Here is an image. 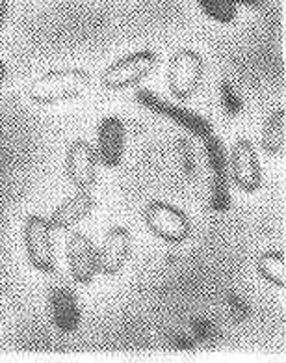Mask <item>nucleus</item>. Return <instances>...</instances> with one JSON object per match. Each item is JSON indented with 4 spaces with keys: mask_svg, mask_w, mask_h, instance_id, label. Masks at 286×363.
<instances>
[{
    "mask_svg": "<svg viewBox=\"0 0 286 363\" xmlns=\"http://www.w3.org/2000/svg\"><path fill=\"white\" fill-rule=\"evenodd\" d=\"M91 77L84 69H58L45 73L30 86L28 97L35 105H56L84 94Z\"/></svg>",
    "mask_w": 286,
    "mask_h": 363,
    "instance_id": "nucleus-1",
    "label": "nucleus"
},
{
    "mask_svg": "<svg viewBox=\"0 0 286 363\" xmlns=\"http://www.w3.org/2000/svg\"><path fill=\"white\" fill-rule=\"evenodd\" d=\"M49 220L41 218L38 214L28 216L25 222V248L30 264L43 274H52L56 270L55 246L50 235Z\"/></svg>",
    "mask_w": 286,
    "mask_h": 363,
    "instance_id": "nucleus-2",
    "label": "nucleus"
},
{
    "mask_svg": "<svg viewBox=\"0 0 286 363\" xmlns=\"http://www.w3.org/2000/svg\"><path fill=\"white\" fill-rule=\"evenodd\" d=\"M156 55L151 50H139L134 55L125 56L121 60L114 62L103 73V86L106 90H125L136 84L156 67Z\"/></svg>",
    "mask_w": 286,
    "mask_h": 363,
    "instance_id": "nucleus-3",
    "label": "nucleus"
},
{
    "mask_svg": "<svg viewBox=\"0 0 286 363\" xmlns=\"http://www.w3.org/2000/svg\"><path fill=\"white\" fill-rule=\"evenodd\" d=\"M147 228L166 242L178 244L190 235V220L186 214L164 201H151L145 209Z\"/></svg>",
    "mask_w": 286,
    "mask_h": 363,
    "instance_id": "nucleus-4",
    "label": "nucleus"
},
{
    "mask_svg": "<svg viewBox=\"0 0 286 363\" xmlns=\"http://www.w3.org/2000/svg\"><path fill=\"white\" fill-rule=\"evenodd\" d=\"M202 73H205V64L195 50H178L169 65V90L177 99L192 97L201 84Z\"/></svg>",
    "mask_w": 286,
    "mask_h": 363,
    "instance_id": "nucleus-5",
    "label": "nucleus"
},
{
    "mask_svg": "<svg viewBox=\"0 0 286 363\" xmlns=\"http://www.w3.org/2000/svg\"><path fill=\"white\" fill-rule=\"evenodd\" d=\"M136 101L139 105L145 106L147 110L154 112V114L166 116L171 121H175L177 125H181L183 129H186L188 133H192L193 136H198L201 140H207L208 136L212 135V127L208 123L202 116L195 114L192 110L181 108V106H175L168 101L160 99L156 94H153L151 90H138L136 94Z\"/></svg>",
    "mask_w": 286,
    "mask_h": 363,
    "instance_id": "nucleus-6",
    "label": "nucleus"
},
{
    "mask_svg": "<svg viewBox=\"0 0 286 363\" xmlns=\"http://www.w3.org/2000/svg\"><path fill=\"white\" fill-rule=\"evenodd\" d=\"M207 160L212 174V190H210V207L217 213H225L231 209V190H229L227 174V155L223 150V144L216 136H208L205 140Z\"/></svg>",
    "mask_w": 286,
    "mask_h": 363,
    "instance_id": "nucleus-7",
    "label": "nucleus"
},
{
    "mask_svg": "<svg viewBox=\"0 0 286 363\" xmlns=\"http://www.w3.org/2000/svg\"><path fill=\"white\" fill-rule=\"evenodd\" d=\"M231 168L232 179H234L238 189H242L244 192H249V194L261 189V164H258L257 153H255V147L249 140H240L232 147Z\"/></svg>",
    "mask_w": 286,
    "mask_h": 363,
    "instance_id": "nucleus-8",
    "label": "nucleus"
},
{
    "mask_svg": "<svg viewBox=\"0 0 286 363\" xmlns=\"http://www.w3.org/2000/svg\"><path fill=\"white\" fill-rule=\"evenodd\" d=\"M132 252L130 231L125 228H112L104 239L101 252H97V270L106 276H114L123 269Z\"/></svg>",
    "mask_w": 286,
    "mask_h": 363,
    "instance_id": "nucleus-9",
    "label": "nucleus"
},
{
    "mask_svg": "<svg viewBox=\"0 0 286 363\" xmlns=\"http://www.w3.org/2000/svg\"><path fill=\"white\" fill-rule=\"evenodd\" d=\"M97 151L84 142L76 140L67 151V177L79 190H88L97 179Z\"/></svg>",
    "mask_w": 286,
    "mask_h": 363,
    "instance_id": "nucleus-10",
    "label": "nucleus"
},
{
    "mask_svg": "<svg viewBox=\"0 0 286 363\" xmlns=\"http://www.w3.org/2000/svg\"><path fill=\"white\" fill-rule=\"evenodd\" d=\"M67 261H69L71 276L76 284L89 285L93 281L97 270V252L91 240L82 233L71 235L67 242Z\"/></svg>",
    "mask_w": 286,
    "mask_h": 363,
    "instance_id": "nucleus-11",
    "label": "nucleus"
},
{
    "mask_svg": "<svg viewBox=\"0 0 286 363\" xmlns=\"http://www.w3.org/2000/svg\"><path fill=\"white\" fill-rule=\"evenodd\" d=\"M125 153V127L123 121L112 116L104 118L97 135V159L106 168H118Z\"/></svg>",
    "mask_w": 286,
    "mask_h": 363,
    "instance_id": "nucleus-12",
    "label": "nucleus"
},
{
    "mask_svg": "<svg viewBox=\"0 0 286 363\" xmlns=\"http://www.w3.org/2000/svg\"><path fill=\"white\" fill-rule=\"evenodd\" d=\"M50 317L56 328L64 333H73L80 326V308L76 296L69 287H55L49 294Z\"/></svg>",
    "mask_w": 286,
    "mask_h": 363,
    "instance_id": "nucleus-13",
    "label": "nucleus"
},
{
    "mask_svg": "<svg viewBox=\"0 0 286 363\" xmlns=\"http://www.w3.org/2000/svg\"><path fill=\"white\" fill-rule=\"evenodd\" d=\"M93 209V198L88 190H79L76 194L65 199L58 209L52 213L49 224L52 229H67L86 218Z\"/></svg>",
    "mask_w": 286,
    "mask_h": 363,
    "instance_id": "nucleus-14",
    "label": "nucleus"
},
{
    "mask_svg": "<svg viewBox=\"0 0 286 363\" xmlns=\"http://www.w3.org/2000/svg\"><path fill=\"white\" fill-rule=\"evenodd\" d=\"M286 140V110L281 108L279 112L268 120L262 135V147L270 155H281L285 151Z\"/></svg>",
    "mask_w": 286,
    "mask_h": 363,
    "instance_id": "nucleus-15",
    "label": "nucleus"
},
{
    "mask_svg": "<svg viewBox=\"0 0 286 363\" xmlns=\"http://www.w3.org/2000/svg\"><path fill=\"white\" fill-rule=\"evenodd\" d=\"M258 274L268 284L286 287V259L282 252H266L258 259Z\"/></svg>",
    "mask_w": 286,
    "mask_h": 363,
    "instance_id": "nucleus-16",
    "label": "nucleus"
},
{
    "mask_svg": "<svg viewBox=\"0 0 286 363\" xmlns=\"http://www.w3.org/2000/svg\"><path fill=\"white\" fill-rule=\"evenodd\" d=\"M205 16L217 23H232L236 19V2L234 0H198Z\"/></svg>",
    "mask_w": 286,
    "mask_h": 363,
    "instance_id": "nucleus-17",
    "label": "nucleus"
},
{
    "mask_svg": "<svg viewBox=\"0 0 286 363\" xmlns=\"http://www.w3.org/2000/svg\"><path fill=\"white\" fill-rule=\"evenodd\" d=\"M219 97H222L223 108H225V112H227L231 118L240 114V110H242V99H240V95L236 94V90H234V86H232L231 82L223 80L222 86H219Z\"/></svg>",
    "mask_w": 286,
    "mask_h": 363,
    "instance_id": "nucleus-18",
    "label": "nucleus"
},
{
    "mask_svg": "<svg viewBox=\"0 0 286 363\" xmlns=\"http://www.w3.org/2000/svg\"><path fill=\"white\" fill-rule=\"evenodd\" d=\"M6 16H8V0H0V26L4 25Z\"/></svg>",
    "mask_w": 286,
    "mask_h": 363,
    "instance_id": "nucleus-19",
    "label": "nucleus"
},
{
    "mask_svg": "<svg viewBox=\"0 0 286 363\" xmlns=\"http://www.w3.org/2000/svg\"><path fill=\"white\" fill-rule=\"evenodd\" d=\"M238 4H244V6H251V8H258V6L264 2V0H234Z\"/></svg>",
    "mask_w": 286,
    "mask_h": 363,
    "instance_id": "nucleus-20",
    "label": "nucleus"
},
{
    "mask_svg": "<svg viewBox=\"0 0 286 363\" xmlns=\"http://www.w3.org/2000/svg\"><path fill=\"white\" fill-rule=\"evenodd\" d=\"M6 73H8V71H6L4 62H0V82H2V80L6 79Z\"/></svg>",
    "mask_w": 286,
    "mask_h": 363,
    "instance_id": "nucleus-21",
    "label": "nucleus"
}]
</instances>
